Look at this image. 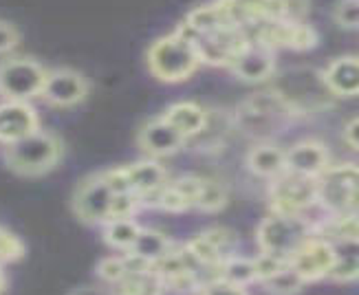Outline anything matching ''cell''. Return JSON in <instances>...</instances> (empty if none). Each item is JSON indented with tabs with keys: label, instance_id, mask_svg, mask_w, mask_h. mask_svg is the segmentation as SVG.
Returning <instances> with one entry per match:
<instances>
[{
	"label": "cell",
	"instance_id": "cell-10",
	"mask_svg": "<svg viewBox=\"0 0 359 295\" xmlns=\"http://www.w3.org/2000/svg\"><path fill=\"white\" fill-rule=\"evenodd\" d=\"M88 92L86 80L71 69H57L46 73V80L40 95L53 106H75L80 104Z\"/></svg>",
	"mask_w": 359,
	"mask_h": 295
},
{
	"label": "cell",
	"instance_id": "cell-3",
	"mask_svg": "<svg viewBox=\"0 0 359 295\" xmlns=\"http://www.w3.org/2000/svg\"><path fill=\"white\" fill-rule=\"evenodd\" d=\"M198 53L194 49L192 38L183 36V31L175 36L161 38L148 51V67L154 77L163 82L187 80L198 67Z\"/></svg>",
	"mask_w": 359,
	"mask_h": 295
},
{
	"label": "cell",
	"instance_id": "cell-32",
	"mask_svg": "<svg viewBox=\"0 0 359 295\" xmlns=\"http://www.w3.org/2000/svg\"><path fill=\"white\" fill-rule=\"evenodd\" d=\"M15 42H18V34H15V29L11 25H7V22H0V53L13 49Z\"/></svg>",
	"mask_w": 359,
	"mask_h": 295
},
{
	"label": "cell",
	"instance_id": "cell-21",
	"mask_svg": "<svg viewBox=\"0 0 359 295\" xmlns=\"http://www.w3.org/2000/svg\"><path fill=\"white\" fill-rule=\"evenodd\" d=\"M139 229L142 227L135 223V219H111L104 223V240L113 249L128 252L139 236Z\"/></svg>",
	"mask_w": 359,
	"mask_h": 295
},
{
	"label": "cell",
	"instance_id": "cell-34",
	"mask_svg": "<svg viewBox=\"0 0 359 295\" xmlns=\"http://www.w3.org/2000/svg\"><path fill=\"white\" fill-rule=\"evenodd\" d=\"M3 291H5V275L0 271V295H3Z\"/></svg>",
	"mask_w": 359,
	"mask_h": 295
},
{
	"label": "cell",
	"instance_id": "cell-30",
	"mask_svg": "<svg viewBox=\"0 0 359 295\" xmlns=\"http://www.w3.org/2000/svg\"><path fill=\"white\" fill-rule=\"evenodd\" d=\"M25 252L22 242L15 238L9 231L0 229V262H9V260H18Z\"/></svg>",
	"mask_w": 359,
	"mask_h": 295
},
{
	"label": "cell",
	"instance_id": "cell-26",
	"mask_svg": "<svg viewBox=\"0 0 359 295\" xmlns=\"http://www.w3.org/2000/svg\"><path fill=\"white\" fill-rule=\"evenodd\" d=\"M97 275L102 277L104 282L108 284H119L123 277L128 275L126 271V262H123V256H111V258H104L100 260L97 265Z\"/></svg>",
	"mask_w": 359,
	"mask_h": 295
},
{
	"label": "cell",
	"instance_id": "cell-18",
	"mask_svg": "<svg viewBox=\"0 0 359 295\" xmlns=\"http://www.w3.org/2000/svg\"><path fill=\"white\" fill-rule=\"evenodd\" d=\"M163 119L170 126H175L185 139L203 132V128L208 126V113L192 102H181V104L170 106Z\"/></svg>",
	"mask_w": 359,
	"mask_h": 295
},
{
	"label": "cell",
	"instance_id": "cell-22",
	"mask_svg": "<svg viewBox=\"0 0 359 295\" xmlns=\"http://www.w3.org/2000/svg\"><path fill=\"white\" fill-rule=\"evenodd\" d=\"M218 280H225L236 287H247L256 280V265L254 258H241V256H229L221 262L218 267Z\"/></svg>",
	"mask_w": 359,
	"mask_h": 295
},
{
	"label": "cell",
	"instance_id": "cell-23",
	"mask_svg": "<svg viewBox=\"0 0 359 295\" xmlns=\"http://www.w3.org/2000/svg\"><path fill=\"white\" fill-rule=\"evenodd\" d=\"M264 287V291L271 293V295H298L304 289V280L302 275L295 271L291 265L283 267L278 273H273L271 277L260 282Z\"/></svg>",
	"mask_w": 359,
	"mask_h": 295
},
{
	"label": "cell",
	"instance_id": "cell-28",
	"mask_svg": "<svg viewBox=\"0 0 359 295\" xmlns=\"http://www.w3.org/2000/svg\"><path fill=\"white\" fill-rule=\"evenodd\" d=\"M254 265H256V280L262 282V280H267V277H271L273 273H278L283 267H287L289 262L283 258L269 256V254H260L258 258H254Z\"/></svg>",
	"mask_w": 359,
	"mask_h": 295
},
{
	"label": "cell",
	"instance_id": "cell-27",
	"mask_svg": "<svg viewBox=\"0 0 359 295\" xmlns=\"http://www.w3.org/2000/svg\"><path fill=\"white\" fill-rule=\"evenodd\" d=\"M142 205L137 194H115L113 198V207H111V219H135V214Z\"/></svg>",
	"mask_w": 359,
	"mask_h": 295
},
{
	"label": "cell",
	"instance_id": "cell-25",
	"mask_svg": "<svg viewBox=\"0 0 359 295\" xmlns=\"http://www.w3.org/2000/svg\"><path fill=\"white\" fill-rule=\"evenodd\" d=\"M203 236H205L214 247L216 252L221 254V258H229V256H236V249H238V238L233 231L225 229V227H214V229H208L203 231Z\"/></svg>",
	"mask_w": 359,
	"mask_h": 295
},
{
	"label": "cell",
	"instance_id": "cell-17",
	"mask_svg": "<svg viewBox=\"0 0 359 295\" xmlns=\"http://www.w3.org/2000/svg\"><path fill=\"white\" fill-rule=\"evenodd\" d=\"M333 245V269L329 280L355 282L359 280V240H337Z\"/></svg>",
	"mask_w": 359,
	"mask_h": 295
},
{
	"label": "cell",
	"instance_id": "cell-4",
	"mask_svg": "<svg viewBox=\"0 0 359 295\" xmlns=\"http://www.w3.org/2000/svg\"><path fill=\"white\" fill-rule=\"evenodd\" d=\"M60 157H62L60 139L42 130H36L34 135L22 137L13 144H7L5 150L7 165L13 172L25 177H38L49 172L51 167H55Z\"/></svg>",
	"mask_w": 359,
	"mask_h": 295
},
{
	"label": "cell",
	"instance_id": "cell-7",
	"mask_svg": "<svg viewBox=\"0 0 359 295\" xmlns=\"http://www.w3.org/2000/svg\"><path fill=\"white\" fill-rule=\"evenodd\" d=\"M318 203L316 179L285 172L273 179L271 185V207L280 214H302Z\"/></svg>",
	"mask_w": 359,
	"mask_h": 295
},
{
	"label": "cell",
	"instance_id": "cell-31",
	"mask_svg": "<svg viewBox=\"0 0 359 295\" xmlns=\"http://www.w3.org/2000/svg\"><path fill=\"white\" fill-rule=\"evenodd\" d=\"M196 295H247V289L245 287H236V284H229L225 280H210L203 284Z\"/></svg>",
	"mask_w": 359,
	"mask_h": 295
},
{
	"label": "cell",
	"instance_id": "cell-9",
	"mask_svg": "<svg viewBox=\"0 0 359 295\" xmlns=\"http://www.w3.org/2000/svg\"><path fill=\"white\" fill-rule=\"evenodd\" d=\"M289 265L302 275V280L306 284L324 280V277H329L333 269V245L326 238L313 234L293 254Z\"/></svg>",
	"mask_w": 359,
	"mask_h": 295
},
{
	"label": "cell",
	"instance_id": "cell-29",
	"mask_svg": "<svg viewBox=\"0 0 359 295\" xmlns=\"http://www.w3.org/2000/svg\"><path fill=\"white\" fill-rule=\"evenodd\" d=\"M333 15L341 27H359V0H339Z\"/></svg>",
	"mask_w": 359,
	"mask_h": 295
},
{
	"label": "cell",
	"instance_id": "cell-12",
	"mask_svg": "<svg viewBox=\"0 0 359 295\" xmlns=\"http://www.w3.org/2000/svg\"><path fill=\"white\" fill-rule=\"evenodd\" d=\"M231 71L245 82H262L271 77L276 64L269 46L260 42H247L245 49L231 60Z\"/></svg>",
	"mask_w": 359,
	"mask_h": 295
},
{
	"label": "cell",
	"instance_id": "cell-20",
	"mask_svg": "<svg viewBox=\"0 0 359 295\" xmlns=\"http://www.w3.org/2000/svg\"><path fill=\"white\" fill-rule=\"evenodd\" d=\"M172 249H175L172 240H170L165 234H161L159 229L142 227V229H139V236H137L135 245L126 254H135V256L144 258V260H148L154 265V262L161 260L163 256H168Z\"/></svg>",
	"mask_w": 359,
	"mask_h": 295
},
{
	"label": "cell",
	"instance_id": "cell-5",
	"mask_svg": "<svg viewBox=\"0 0 359 295\" xmlns=\"http://www.w3.org/2000/svg\"><path fill=\"white\" fill-rule=\"evenodd\" d=\"M318 203L331 216L359 214V165H329L316 179Z\"/></svg>",
	"mask_w": 359,
	"mask_h": 295
},
{
	"label": "cell",
	"instance_id": "cell-15",
	"mask_svg": "<svg viewBox=\"0 0 359 295\" xmlns=\"http://www.w3.org/2000/svg\"><path fill=\"white\" fill-rule=\"evenodd\" d=\"M322 75L333 97L359 95V57H339Z\"/></svg>",
	"mask_w": 359,
	"mask_h": 295
},
{
	"label": "cell",
	"instance_id": "cell-1",
	"mask_svg": "<svg viewBox=\"0 0 359 295\" xmlns=\"http://www.w3.org/2000/svg\"><path fill=\"white\" fill-rule=\"evenodd\" d=\"M313 234H316V225H311L306 219H302V214L273 212L260 223L256 231V242L260 247V254H269L289 262L293 254Z\"/></svg>",
	"mask_w": 359,
	"mask_h": 295
},
{
	"label": "cell",
	"instance_id": "cell-24",
	"mask_svg": "<svg viewBox=\"0 0 359 295\" xmlns=\"http://www.w3.org/2000/svg\"><path fill=\"white\" fill-rule=\"evenodd\" d=\"M225 203H227V192H225L223 185L216 183V181L203 179L194 207H198L203 212H218L221 207H225Z\"/></svg>",
	"mask_w": 359,
	"mask_h": 295
},
{
	"label": "cell",
	"instance_id": "cell-14",
	"mask_svg": "<svg viewBox=\"0 0 359 295\" xmlns=\"http://www.w3.org/2000/svg\"><path fill=\"white\" fill-rule=\"evenodd\" d=\"M329 167V150L320 142H300L287 150V172L318 179Z\"/></svg>",
	"mask_w": 359,
	"mask_h": 295
},
{
	"label": "cell",
	"instance_id": "cell-6",
	"mask_svg": "<svg viewBox=\"0 0 359 295\" xmlns=\"http://www.w3.org/2000/svg\"><path fill=\"white\" fill-rule=\"evenodd\" d=\"M46 71L34 60L13 57L0 64V92L9 102H27L42 92Z\"/></svg>",
	"mask_w": 359,
	"mask_h": 295
},
{
	"label": "cell",
	"instance_id": "cell-13",
	"mask_svg": "<svg viewBox=\"0 0 359 295\" xmlns=\"http://www.w3.org/2000/svg\"><path fill=\"white\" fill-rule=\"evenodd\" d=\"M137 142L139 148L152 154V157H168V154H175L185 144V137L175 126H170L163 117H159L154 121H148L139 130Z\"/></svg>",
	"mask_w": 359,
	"mask_h": 295
},
{
	"label": "cell",
	"instance_id": "cell-2",
	"mask_svg": "<svg viewBox=\"0 0 359 295\" xmlns=\"http://www.w3.org/2000/svg\"><path fill=\"white\" fill-rule=\"evenodd\" d=\"M276 95L283 100L291 115L313 113L320 108L329 106L333 92L324 82V75L311 69H293L287 71L280 80L278 88H273Z\"/></svg>",
	"mask_w": 359,
	"mask_h": 295
},
{
	"label": "cell",
	"instance_id": "cell-16",
	"mask_svg": "<svg viewBox=\"0 0 359 295\" xmlns=\"http://www.w3.org/2000/svg\"><path fill=\"white\" fill-rule=\"evenodd\" d=\"M247 165L254 174L264 179H276L287 170V150L273 144H260L249 150Z\"/></svg>",
	"mask_w": 359,
	"mask_h": 295
},
{
	"label": "cell",
	"instance_id": "cell-19",
	"mask_svg": "<svg viewBox=\"0 0 359 295\" xmlns=\"http://www.w3.org/2000/svg\"><path fill=\"white\" fill-rule=\"evenodd\" d=\"M126 177L133 194L137 196H144L165 185V170L157 161H142V163L126 165Z\"/></svg>",
	"mask_w": 359,
	"mask_h": 295
},
{
	"label": "cell",
	"instance_id": "cell-11",
	"mask_svg": "<svg viewBox=\"0 0 359 295\" xmlns=\"http://www.w3.org/2000/svg\"><path fill=\"white\" fill-rule=\"evenodd\" d=\"M40 130L36 111L27 102H5L0 104V142L13 144L22 137Z\"/></svg>",
	"mask_w": 359,
	"mask_h": 295
},
{
	"label": "cell",
	"instance_id": "cell-8",
	"mask_svg": "<svg viewBox=\"0 0 359 295\" xmlns=\"http://www.w3.org/2000/svg\"><path fill=\"white\" fill-rule=\"evenodd\" d=\"M113 190L102 174L88 177L80 183L75 196H73V210L77 219L88 225H104L111 221V207H113Z\"/></svg>",
	"mask_w": 359,
	"mask_h": 295
},
{
	"label": "cell",
	"instance_id": "cell-33",
	"mask_svg": "<svg viewBox=\"0 0 359 295\" xmlns=\"http://www.w3.org/2000/svg\"><path fill=\"white\" fill-rule=\"evenodd\" d=\"M344 139H346V144L355 150H359V117L351 119L346 123V128H344Z\"/></svg>",
	"mask_w": 359,
	"mask_h": 295
}]
</instances>
